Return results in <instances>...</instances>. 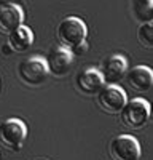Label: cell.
<instances>
[{
	"label": "cell",
	"instance_id": "2",
	"mask_svg": "<svg viewBox=\"0 0 153 160\" xmlns=\"http://www.w3.org/2000/svg\"><path fill=\"white\" fill-rule=\"evenodd\" d=\"M150 114H151L150 102H147V99L144 98H136V99L128 101L118 115H120L121 123L126 125L128 128L140 130L148 123Z\"/></svg>",
	"mask_w": 153,
	"mask_h": 160
},
{
	"label": "cell",
	"instance_id": "4",
	"mask_svg": "<svg viewBox=\"0 0 153 160\" xmlns=\"http://www.w3.org/2000/svg\"><path fill=\"white\" fill-rule=\"evenodd\" d=\"M18 75L26 85L38 87V85L45 83V80L48 78L49 74H48V69H46L45 59L40 58V56H32V58H27V59L19 62Z\"/></svg>",
	"mask_w": 153,
	"mask_h": 160
},
{
	"label": "cell",
	"instance_id": "1",
	"mask_svg": "<svg viewBox=\"0 0 153 160\" xmlns=\"http://www.w3.org/2000/svg\"><path fill=\"white\" fill-rule=\"evenodd\" d=\"M88 37V28L83 19L76 16L64 18L58 26V40L62 48L72 50L73 47L85 43Z\"/></svg>",
	"mask_w": 153,
	"mask_h": 160
},
{
	"label": "cell",
	"instance_id": "15",
	"mask_svg": "<svg viewBox=\"0 0 153 160\" xmlns=\"http://www.w3.org/2000/svg\"><path fill=\"white\" fill-rule=\"evenodd\" d=\"M70 53H72V56H83L85 53L88 51V43L85 42V43H80V45H76V47H73L72 50H69Z\"/></svg>",
	"mask_w": 153,
	"mask_h": 160
},
{
	"label": "cell",
	"instance_id": "13",
	"mask_svg": "<svg viewBox=\"0 0 153 160\" xmlns=\"http://www.w3.org/2000/svg\"><path fill=\"white\" fill-rule=\"evenodd\" d=\"M132 15L140 22H151V11H153V2L151 0H134L131 3Z\"/></svg>",
	"mask_w": 153,
	"mask_h": 160
},
{
	"label": "cell",
	"instance_id": "3",
	"mask_svg": "<svg viewBox=\"0 0 153 160\" xmlns=\"http://www.w3.org/2000/svg\"><path fill=\"white\" fill-rule=\"evenodd\" d=\"M27 138V127L19 118H7L0 123V144L10 151H19Z\"/></svg>",
	"mask_w": 153,
	"mask_h": 160
},
{
	"label": "cell",
	"instance_id": "16",
	"mask_svg": "<svg viewBox=\"0 0 153 160\" xmlns=\"http://www.w3.org/2000/svg\"><path fill=\"white\" fill-rule=\"evenodd\" d=\"M2 51H3V55H5V56H10L11 53H13V50L10 48V45H8V43H5V45L2 47Z\"/></svg>",
	"mask_w": 153,
	"mask_h": 160
},
{
	"label": "cell",
	"instance_id": "12",
	"mask_svg": "<svg viewBox=\"0 0 153 160\" xmlns=\"http://www.w3.org/2000/svg\"><path fill=\"white\" fill-rule=\"evenodd\" d=\"M7 43L10 45L13 53H22L26 50H29L30 45L34 43V34H32V31L29 28L19 26L16 31H13L11 34H8Z\"/></svg>",
	"mask_w": 153,
	"mask_h": 160
},
{
	"label": "cell",
	"instance_id": "5",
	"mask_svg": "<svg viewBox=\"0 0 153 160\" xmlns=\"http://www.w3.org/2000/svg\"><path fill=\"white\" fill-rule=\"evenodd\" d=\"M110 155L113 160H139L142 149L134 136L120 135L110 142Z\"/></svg>",
	"mask_w": 153,
	"mask_h": 160
},
{
	"label": "cell",
	"instance_id": "14",
	"mask_svg": "<svg viewBox=\"0 0 153 160\" xmlns=\"http://www.w3.org/2000/svg\"><path fill=\"white\" fill-rule=\"evenodd\" d=\"M137 38H139V43L142 47L151 48V45H153V22L140 24L139 31H137Z\"/></svg>",
	"mask_w": 153,
	"mask_h": 160
},
{
	"label": "cell",
	"instance_id": "10",
	"mask_svg": "<svg viewBox=\"0 0 153 160\" xmlns=\"http://www.w3.org/2000/svg\"><path fill=\"white\" fill-rule=\"evenodd\" d=\"M75 83H76V88H78L83 95H88V96L99 95V91L105 87L104 78H102L99 69H94V68L81 71L76 75Z\"/></svg>",
	"mask_w": 153,
	"mask_h": 160
},
{
	"label": "cell",
	"instance_id": "6",
	"mask_svg": "<svg viewBox=\"0 0 153 160\" xmlns=\"http://www.w3.org/2000/svg\"><path fill=\"white\" fill-rule=\"evenodd\" d=\"M126 102V93L118 85H105L97 95V104L109 114H120Z\"/></svg>",
	"mask_w": 153,
	"mask_h": 160
},
{
	"label": "cell",
	"instance_id": "9",
	"mask_svg": "<svg viewBox=\"0 0 153 160\" xmlns=\"http://www.w3.org/2000/svg\"><path fill=\"white\" fill-rule=\"evenodd\" d=\"M22 21H24V13L19 5L0 2V32L11 34L19 26H22Z\"/></svg>",
	"mask_w": 153,
	"mask_h": 160
},
{
	"label": "cell",
	"instance_id": "7",
	"mask_svg": "<svg viewBox=\"0 0 153 160\" xmlns=\"http://www.w3.org/2000/svg\"><path fill=\"white\" fill-rule=\"evenodd\" d=\"M72 62H73L72 53L62 47H58L53 51H49L48 58L45 59L48 74H51L53 77H58V78L69 74V71L72 69Z\"/></svg>",
	"mask_w": 153,
	"mask_h": 160
},
{
	"label": "cell",
	"instance_id": "11",
	"mask_svg": "<svg viewBox=\"0 0 153 160\" xmlns=\"http://www.w3.org/2000/svg\"><path fill=\"white\" fill-rule=\"evenodd\" d=\"M126 82L136 91H148L153 85V71L147 66H136L126 72Z\"/></svg>",
	"mask_w": 153,
	"mask_h": 160
},
{
	"label": "cell",
	"instance_id": "8",
	"mask_svg": "<svg viewBox=\"0 0 153 160\" xmlns=\"http://www.w3.org/2000/svg\"><path fill=\"white\" fill-rule=\"evenodd\" d=\"M128 71V61L124 56L121 55H112L109 58L104 59L100 66V75L104 78V83L105 85H115L126 75Z\"/></svg>",
	"mask_w": 153,
	"mask_h": 160
}]
</instances>
